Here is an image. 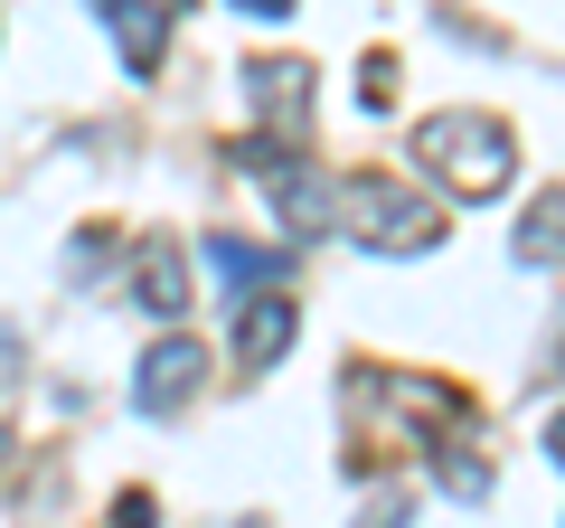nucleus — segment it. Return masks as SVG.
Returning <instances> with one entry per match:
<instances>
[{
	"instance_id": "11",
	"label": "nucleus",
	"mask_w": 565,
	"mask_h": 528,
	"mask_svg": "<svg viewBox=\"0 0 565 528\" xmlns=\"http://www.w3.org/2000/svg\"><path fill=\"white\" fill-rule=\"evenodd\" d=\"M434 482H444V490H462V500H481V490H490V472L471 463V453H452V434H444V444H434Z\"/></svg>"
},
{
	"instance_id": "14",
	"label": "nucleus",
	"mask_w": 565,
	"mask_h": 528,
	"mask_svg": "<svg viewBox=\"0 0 565 528\" xmlns=\"http://www.w3.org/2000/svg\"><path fill=\"white\" fill-rule=\"evenodd\" d=\"M359 528H405V500H396V490H386V500H367V519Z\"/></svg>"
},
{
	"instance_id": "7",
	"label": "nucleus",
	"mask_w": 565,
	"mask_h": 528,
	"mask_svg": "<svg viewBox=\"0 0 565 528\" xmlns=\"http://www.w3.org/2000/svg\"><path fill=\"white\" fill-rule=\"evenodd\" d=\"M95 20L114 29V47H122L132 76L161 66V47H170V0H95Z\"/></svg>"
},
{
	"instance_id": "16",
	"label": "nucleus",
	"mask_w": 565,
	"mask_h": 528,
	"mask_svg": "<svg viewBox=\"0 0 565 528\" xmlns=\"http://www.w3.org/2000/svg\"><path fill=\"white\" fill-rule=\"evenodd\" d=\"M236 10H255V20H282V10H292V0H236Z\"/></svg>"
},
{
	"instance_id": "10",
	"label": "nucleus",
	"mask_w": 565,
	"mask_h": 528,
	"mask_svg": "<svg viewBox=\"0 0 565 528\" xmlns=\"http://www.w3.org/2000/svg\"><path fill=\"white\" fill-rule=\"evenodd\" d=\"M519 264H537V274H556V189L537 199V218L519 226Z\"/></svg>"
},
{
	"instance_id": "2",
	"label": "nucleus",
	"mask_w": 565,
	"mask_h": 528,
	"mask_svg": "<svg viewBox=\"0 0 565 528\" xmlns=\"http://www.w3.org/2000/svg\"><path fill=\"white\" fill-rule=\"evenodd\" d=\"M330 218H349V236H359L367 255H434V245H444V226H452L434 199L377 180V170H359L349 189H330Z\"/></svg>"
},
{
	"instance_id": "3",
	"label": "nucleus",
	"mask_w": 565,
	"mask_h": 528,
	"mask_svg": "<svg viewBox=\"0 0 565 528\" xmlns=\"http://www.w3.org/2000/svg\"><path fill=\"white\" fill-rule=\"evenodd\" d=\"M236 161L255 170L264 189H274V208H282V226H292V236H321V226H340V218H330V180H321L311 161H292L282 142H264V133H255V142H236Z\"/></svg>"
},
{
	"instance_id": "13",
	"label": "nucleus",
	"mask_w": 565,
	"mask_h": 528,
	"mask_svg": "<svg viewBox=\"0 0 565 528\" xmlns=\"http://www.w3.org/2000/svg\"><path fill=\"white\" fill-rule=\"evenodd\" d=\"M114 528H151V490H122V500H114Z\"/></svg>"
},
{
	"instance_id": "4",
	"label": "nucleus",
	"mask_w": 565,
	"mask_h": 528,
	"mask_svg": "<svg viewBox=\"0 0 565 528\" xmlns=\"http://www.w3.org/2000/svg\"><path fill=\"white\" fill-rule=\"evenodd\" d=\"M245 95L264 114V142H282V133L311 123V66L302 57H245Z\"/></svg>"
},
{
	"instance_id": "6",
	"label": "nucleus",
	"mask_w": 565,
	"mask_h": 528,
	"mask_svg": "<svg viewBox=\"0 0 565 528\" xmlns=\"http://www.w3.org/2000/svg\"><path fill=\"white\" fill-rule=\"evenodd\" d=\"M292 330H302V303L274 293V284H255L245 311H236V368H274L282 349H292Z\"/></svg>"
},
{
	"instance_id": "12",
	"label": "nucleus",
	"mask_w": 565,
	"mask_h": 528,
	"mask_svg": "<svg viewBox=\"0 0 565 528\" xmlns=\"http://www.w3.org/2000/svg\"><path fill=\"white\" fill-rule=\"evenodd\" d=\"M359 104H367V114L396 104V57H367V66H359Z\"/></svg>"
},
{
	"instance_id": "8",
	"label": "nucleus",
	"mask_w": 565,
	"mask_h": 528,
	"mask_svg": "<svg viewBox=\"0 0 565 528\" xmlns=\"http://www.w3.org/2000/svg\"><path fill=\"white\" fill-rule=\"evenodd\" d=\"M132 303L151 311V321H170V311H189V274H180V245H141L132 255Z\"/></svg>"
},
{
	"instance_id": "5",
	"label": "nucleus",
	"mask_w": 565,
	"mask_h": 528,
	"mask_svg": "<svg viewBox=\"0 0 565 528\" xmlns=\"http://www.w3.org/2000/svg\"><path fill=\"white\" fill-rule=\"evenodd\" d=\"M199 387H207V349L199 340H161L151 359H141V378H132V406L141 415H180Z\"/></svg>"
},
{
	"instance_id": "9",
	"label": "nucleus",
	"mask_w": 565,
	"mask_h": 528,
	"mask_svg": "<svg viewBox=\"0 0 565 528\" xmlns=\"http://www.w3.org/2000/svg\"><path fill=\"white\" fill-rule=\"evenodd\" d=\"M199 264H207V274H217L226 293L282 284V255H264V245H245V236H199Z\"/></svg>"
},
{
	"instance_id": "1",
	"label": "nucleus",
	"mask_w": 565,
	"mask_h": 528,
	"mask_svg": "<svg viewBox=\"0 0 565 528\" xmlns=\"http://www.w3.org/2000/svg\"><path fill=\"white\" fill-rule=\"evenodd\" d=\"M415 161L452 189V199H500L519 180V142H509L500 114H434L415 133Z\"/></svg>"
},
{
	"instance_id": "15",
	"label": "nucleus",
	"mask_w": 565,
	"mask_h": 528,
	"mask_svg": "<svg viewBox=\"0 0 565 528\" xmlns=\"http://www.w3.org/2000/svg\"><path fill=\"white\" fill-rule=\"evenodd\" d=\"M20 378V330H0V387Z\"/></svg>"
}]
</instances>
